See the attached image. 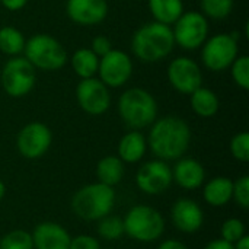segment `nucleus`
<instances>
[{
	"mask_svg": "<svg viewBox=\"0 0 249 249\" xmlns=\"http://www.w3.org/2000/svg\"><path fill=\"white\" fill-rule=\"evenodd\" d=\"M232 198L236 201V204L247 210L249 209V177L244 175L241 178L236 179V182H233V193H232Z\"/></svg>",
	"mask_w": 249,
	"mask_h": 249,
	"instance_id": "7c9ffc66",
	"label": "nucleus"
},
{
	"mask_svg": "<svg viewBox=\"0 0 249 249\" xmlns=\"http://www.w3.org/2000/svg\"><path fill=\"white\" fill-rule=\"evenodd\" d=\"M233 181L226 177H216L210 179L203 188V197L212 207H223L232 200Z\"/></svg>",
	"mask_w": 249,
	"mask_h": 249,
	"instance_id": "6ab92c4d",
	"label": "nucleus"
},
{
	"mask_svg": "<svg viewBox=\"0 0 249 249\" xmlns=\"http://www.w3.org/2000/svg\"><path fill=\"white\" fill-rule=\"evenodd\" d=\"M1 3L4 4V7H7L9 10H18L20 7L25 6L26 0H1Z\"/></svg>",
	"mask_w": 249,
	"mask_h": 249,
	"instance_id": "e433bc0d",
	"label": "nucleus"
},
{
	"mask_svg": "<svg viewBox=\"0 0 249 249\" xmlns=\"http://www.w3.org/2000/svg\"><path fill=\"white\" fill-rule=\"evenodd\" d=\"M149 6L159 23H174L182 15L181 0H149Z\"/></svg>",
	"mask_w": 249,
	"mask_h": 249,
	"instance_id": "4be33fe9",
	"label": "nucleus"
},
{
	"mask_svg": "<svg viewBox=\"0 0 249 249\" xmlns=\"http://www.w3.org/2000/svg\"><path fill=\"white\" fill-rule=\"evenodd\" d=\"M124 233L143 244L158 241L165 231V219L156 209L144 204L133 206L123 219Z\"/></svg>",
	"mask_w": 249,
	"mask_h": 249,
	"instance_id": "20e7f679",
	"label": "nucleus"
},
{
	"mask_svg": "<svg viewBox=\"0 0 249 249\" xmlns=\"http://www.w3.org/2000/svg\"><path fill=\"white\" fill-rule=\"evenodd\" d=\"M69 249H101L99 241L92 235H77L71 238Z\"/></svg>",
	"mask_w": 249,
	"mask_h": 249,
	"instance_id": "473e14b6",
	"label": "nucleus"
},
{
	"mask_svg": "<svg viewBox=\"0 0 249 249\" xmlns=\"http://www.w3.org/2000/svg\"><path fill=\"white\" fill-rule=\"evenodd\" d=\"M51 131L42 123H31L18 134L16 146L19 153L26 159L41 158L51 146Z\"/></svg>",
	"mask_w": 249,
	"mask_h": 249,
	"instance_id": "1a4fd4ad",
	"label": "nucleus"
},
{
	"mask_svg": "<svg viewBox=\"0 0 249 249\" xmlns=\"http://www.w3.org/2000/svg\"><path fill=\"white\" fill-rule=\"evenodd\" d=\"M0 249H34L32 235L22 229L12 231L0 239Z\"/></svg>",
	"mask_w": 249,
	"mask_h": 249,
	"instance_id": "bb28decb",
	"label": "nucleus"
},
{
	"mask_svg": "<svg viewBox=\"0 0 249 249\" xmlns=\"http://www.w3.org/2000/svg\"><path fill=\"white\" fill-rule=\"evenodd\" d=\"M174 226L182 233H196L204 223V212L200 204L191 198H179L171 210Z\"/></svg>",
	"mask_w": 249,
	"mask_h": 249,
	"instance_id": "4468645a",
	"label": "nucleus"
},
{
	"mask_svg": "<svg viewBox=\"0 0 249 249\" xmlns=\"http://www.w3.org/2000/svg\"><path fill=\"white\" fill-rule=\"evenodd\" d=\"M231 152L239 162H249V134L247 131L236 134L231 142Z\"/></svg>",
	"mask_w": 249,
	"mask_h": 249,
	"instance_id": "c756f323",
	"label": "nucleus"
},
{
	"mask_svg": "<svg viewBox=\"0 0 249 249\" xmlns=\"http://www.w3.org/2000/svg\"><path fill=\"white\" fill-rule=\"evenodd\" d=\"M207 20L197 12L181 15L177 20L174 31V39L187 50H194L203 44L207 36Z\"/></svg>",
	"mask_w": 249,
	"mask_h": 249,
	"instance_id": "9d476101",
	"label": "nucleus"
},
{
	"mask_svg": "<svg viewBox=\"0 0 249 249\" xmlns=\"http://www.w3.org/2000/svg\"><path fill=\"white\" fill-rule=\"evenodd\" d=\"M92 48L96 55H105L111 51V42L107 36H96L92 42Z\"/></svg>",
	"mask_w": 249,
	"mask_h": 249,
	"instance_id": "72a5a7b5",
	"label": "nucleus"
},
{
	"mask_svg": "<svg viewBox=\"0 0 249 249\" xmlns=\"http://www.w3.org/2000/svg\"><path fill=\"white\" fill-rule=\"evenodd\" d=\"M233 248L235 249H249V236L248 235H244L239 241H236L233 244Z\"/></svg>",
	"mask_w": 249,
	"mask_h": 249,
	"instance_id": "4c0bfd02",
	"label": "nucleus"
},
{
	"mask_svg": "<svg viewBox=\"0 0 249 249\" xmlns=\"http://www.w3.org/2000/svg\"><path fill=\"white\" fill-rule=\"evenodd\" d=\"M174 32L165 23H149L140 28L133 38V51L143 61H158L174 48Z\"/></svg>",
	"mask_w": 249,
	"mask_h": 249,
	"instance_id": "7ed1b4c3",
	"label": "nucleus"
},
{
	"mask_svg": "<svg viewBox=\"0 0 249 249\" xmlns=\"http://www.w3.org/2000/svg\"><path fill=\"white\" fill-rule=\"evenodd\" d=\"M236 54H238L236 39L231 35L220 34L213 36L206 44L203 50V60L209 69L214 71H220L235 61Z\"/></svg>",
	"mask_w": 249,
	"mask_h": 249,
	"instance_id": "9b49d317",
	"label": "nucleus"
},
{
	"mask_svg": "<svg viewBox=\"0 0 249 249\" xmlns=\"http://www.w3.org/2000/svg\"><path fill=\"white\" fill-rule=\"evenodd\" d=\"M158 249H188V247L177 239H166L158 247Z\"/></svg>",
	"mask_w": 249,
	"mask_h": 249,
	"instance_id": "c9c22d12",
	"label": "nucleus"
},
{
	"mask_svg": "<svg viewBox=\"0 0 249 249\" xmlns=\"http://www.w3.org/2000/svg\"><path fill=\"white\" fill-rule=\"evenodd\" d=\"M25 39L22 34L15 28H3L0 29V50L6 54H18L23 50Z\"/></svg>",
	"mask_w": 249,
	"mask_h": 249,
	"instance_id": "a878e982",
	"label": "nucleus"
},
{
	"mask_svg": "<svg viewBox=\"0 0 249 249\" xmlns=\"http://www.w3.org/2000/svg\"><path fill=\"white\" fill-rule=\"evenodd\" d=\"M146 153V140L142 133H127L118 144V158L127 163H136L142 160Z\"/></svg>",
	"mask_w": 249,
	"mask_h": 249,
	"instance_id": "aec40b11",
	"label": "nucleus"
},
{
	"mask_svg": "<svg viewBox=\"0 0 249 249\" xmlns=\"http://www.w3.org/2000/svg\"><path fill=\"white\" fill-rule=\"evenodd\" d=\"M168 77L172 86L182 93H193L201 86L200 67L187 57L177 58L171 63Z\"/></svg>",
	"mask_w": 249,
	"mask_h": 249,
	"instance_id": "2eb2a0df",
	"label": "nucleus"
},
{
	"mask_svg": "<svg viewBox=\"0 0 249 249\" xmlns=\"http://www.w3.org/2000/svg\"><path fill=\"white\" fill-rule=\"evenodd\" d=\"M201 7L206 15L214 19H223L232 12L233 0H201Z\"/></svg>",
	"mask_w": 249,
	"mask_h": 249,
	"instance_id": "c85d7f7f",
	"label": "nucleus"
},
{
	"mask_svg": "<svg viewBox=\"0 0 249 249\" xmlns=\"http://www.w3.org/2000/svg\"><path fill=\"white\" fill-rule=\"evenodd\" d=\"M191 107L194 109L196 114H198L200 117L209 118L213 117L217 109H219V99L217 96L206 88H198L191 93Z\"/></svg>",
	"mask_w": 249,
	"mask_h": 249,
	"instance_id": "5701e85b",
	"label": "nucleus"
},
{
	"mask_svg": "<svg viewBox=\"0 0 249 249\" xmlns=\"http://www.w3.org/2000/svg\"><path fill=\"white\" fill-rule=\"evenodd\" d=\"M124 162L118 156H105L96 165V177L101 184L115 187L124 177Z\"/></svg>",
	"mask_w": 249,
	"mask_h": 249,
	"instance_id": "412c9836",
	"label": "nucleus"
},
{
	"mask_svg": "<svg viewBox=\"0 0 249 249\" xmlns=\"http://www.w3.org/2000/svg\"><path fill=\"white\" fill-rule=\"evenodd\" d=\"M98 235L105 241H117L124 235V223L123 219L117 216H105L98 220Z\"/></svg>",
	"mask_w": 249,
	"mask_h": 249,
	"instance_id": "393cba45",
	"label": "nucleus"
},
{
	"mask_svg": "<svg viewBox=\"0 0 249 249\" xmlns=\"http://www.w3.org/2000/svg\"><path fill=\"white\" fill-rule=\"evenodd\" d=\"M118 109L125 124L133 128L150 125L158 114V105L153 96L139 88L130 89L121 95Z\"/></svg>",
	"mask_w": 249,
	"mask_h": 249,
	"instance_id": "39448f33",
	"label": "nucleus"
},
{
	"mask_svg": "<svg viewBox=\"0 0 249 249\" xmlns=\"http://www.w3.org/2000/svg\"><path fill=\"white\" fill-rule=\"evenodd\" d=\"M1 83L10 96L18 98L26 95L35 83L34 66L26 58L9 60L3 67Z\"/></svg>",
	"mask_w": 249,
	"mask_h": 249,
	"instance_id": "0eeeda50",
	"label": "nucleus"
},
{
	"mask_svg": "<svg viewBox=\"0 0 249 249\" xmlns=\"http://www.w3.org/2000/svg\"><path fill=\"white\" fill-rule=\"evenodd\" d=\"M115 204L114 187L95 182L77 190L71 198L73 213L86 222H98L108 216Z\"/></svg>",
	"mask_w": 249,
	"mask_h": 249,
	"instance_id": "f03ea898",
	"label": "nucleus"
},
{
	"mask_svg": "<svg viewBox=\"0 0 249 249\" xmlns=\"http://www.w3.org/2000/svg\"><path fill=\"white\" fill-rule=\"evenodd\" d=\"M4 194H6V187H4V184H3V181L0 179V201L3 200V197H4Z\"/></svg>",
	"mask_w": 249,
	"mask_h": 249,
	"instance_id": "58836bf2",
	"label": "nucleus"
},
{
	"mask_svg": "<svg viewBox=\"0 0 249 249\" xmlns=\"http://www.w3.org/2000/svg\"><path fill=\"white\" fill-rule=\"evenodd\" d=\"M71 61H73V67L76 73L83 79L92 77L98 70V55L92 50L83 48V50L76 51Z\"/></svg>",
	"mask_w": 249,
	"mask_h": 249,
	"instance_id": "b1692460",
	"label": "nucleus"
},
{
	"mask_svg": "<svg viewBox=\"0 0 249 249\" xmlns=\"http://www.w3.org/2000/svg\"><path fill=\"white\" fill-rule=\"evenodd\" d=\"M204 249H235L233 248V244H231V242H226L225 239H214V241H212V242H209Z\"/></svg>",
	"mask_w": 249,
	"mask_h": 249,
	"instance_id": "f704fd0d",
	"label": "nucleus"
},
{
	"mask_svg": "<svg viewBox=\"0 0 249 249\" xmlns=\"http://www.w3.org/2000/svg\"><path fill=\"white\" fill-rule=\"evenodd\" d=\"M131 71H133V64L125 53L111 50L109 53L102 55L99 64V74L102 83L112 88L121 86L130 79Z\"/></svg>",
	"mask_w": 249,
	"mask_h": 249,
	"instance_id": "f8f14e48",
	"label": "nucleus"
},
{
	"mask_svg": "<svg viewBox=\"0 0 249 249\" xmlns=\"http://www.w3.org/2000/svg\"><path fill=\"white\" fill-rule=\"evenodd\" d=\"M77 101L83 111L90 115L104 114L109 107V93L107 86L96 79H83L77 86Z\"/></svg>",
	"mask_w": 249,
	"mask_h": 249,
	"instance_id": "ddd939ff",
	"label": "nucleus"
},
{
	"mask_svg": "<svg viewBox=\"0 0 249 249\" xmlns=\"http://www.w3.org/2000/svg\"><path fill=\"white\" fill-rule=\"evenodd\" d=\"M136 184L147 196H160L172 185V169L160 159L146 162L137 171Z\"/></svg>",
	"mask_w": 249,
	"mask_h": 249,
	"instance_id": "6e6552de",
	"label": "nucleus"
},
{
	"mask_svg": "<svg viewBox=\"0 0 249 249\" xmlns=\"http://www.w3.org/2000/svg\"><path fill=\"white\" fill-rule=\"evenodd\" d=\"M191 131L188 124L178 117H166L152 127L149 146L160 160H177L188 149Z\"/></svg>",
	"mask_w": 249,
	"mask_h": 249,
	"instance_id": "f257e3e1",
	"label": "nucleus"
},
{
	"mask_svg": "<svg viewBox=\"0 0 249 249\" xmlns=\"http://www.w3.org/2000/svg\"><path fill=\"white\" fill-rule=\"evenodd\" d=\"M206 179V171L203 165L191 158L179 159L172 169V182L184 190H197Z\"/></svg>",
	"mask_w": 249,
	"mask_h": 249,
	"instance_id": "a211bd4d",
	"label": "nucleus"
},
{
	"mask_svg": "<svg viewBox=\"0 0 249 249\" xmlns=\"http://www.w3.org/2000/svg\"><path fill=\"white\" fill-rule=\"evenodd\" d=\"M108 12L107 0H69L67 13L79 25H95L105 19Z\"/></svg>",
	"mask_w": 249,
	"mask_h": 249,
	"instance_id": "f3484780",
	"label": "nucleus"
},
{
	"mask_svg": "<svg viewBox=\"0 0 249 249\" xmlns=\"http://www.w3.org/2000/svg\"><path fill=\"white\" fill-rule=\"evenodd\" d=\"M232 76L242 89H249V57L244 55L235 61Z\"/></svg>",
	"mask_w": 249,
	"mask_h": 249,
	"instance_id": "2f4dec72",
	"label": "nucleus"
},
{
	"mask_svg": "<svg viewBox=\"0 0 249 249\" xmlns=\"http://www.w3.org/2000/svg\"><path fill=\"white\" fill-rule=\"evenodd\" d=\"M244 235H245V225L242 220H239L236 217H231V219L225 220L220 228V238L231 244H235Z\"/></svg>",
	"mask_w": 249,
	"mask_h": 249,
	"instance_id": "cd10ccee",
	"label": "nucleus"
},
{
	"mask_svg": "<svg viewBox=\"0 0 249 249\" xmlns=\"http://www.w3.org/2000/svg\"><path fill=\"white\" fill-rule=\"evenodd\" d=\"M26 60L41 70H58L66 63V51L61 44L48 35H34L25 45Z\"/></svg>",
	"mask_w": 249,
	"mask_h": 249,
	"instance_id": "423d86ee",
	"label": "nucleus"
},
{
	"mask_svg": "<svg viewBox=\"0 0 249 249\" xmlns=\"http://www.w3.org/2000/svg\"><path fill=\"white\" fill-rule=\"evenodd\" d=\"M32 235L34 249H69L71 236L58 223L42 222L35 226Z\"/></svg>",
	"mask_w": 249,
	"mask_h": 249,
	"instance_id": "dca6fc26",
	"label": "nucleus"
}]
</instances>
